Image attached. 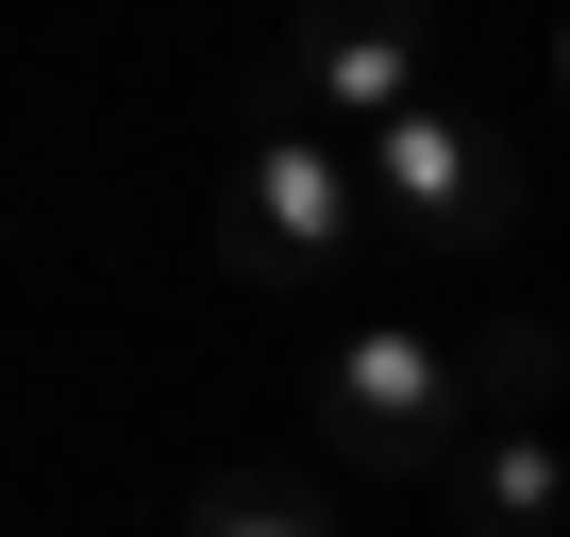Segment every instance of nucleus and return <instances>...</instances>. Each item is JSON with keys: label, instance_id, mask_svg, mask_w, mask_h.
<instances>
[{"label": "nucleus", "instance_id": "8", "mask_svg": "<svg viewBox=\"0 0 570 537\" xmlns=\"http://www.w3.org/2000/svg\"><path fill=\"white\" fill-rule=\"evenodd\" d=\"M553 85H570V18H553Z\"/></svg>", "mask_w": 570, "mask_h": 537}, {"label": "nucleus", "instance_id": "7", "mask_svg": "<svg viewBox=\"0 0 570 537\" xmlns=\"http://www.w3.org/2000/svg\"><path fill=\"white\" fill-rule=\"evenodd\" d=\"M453 353H470V437H487V420H537V403H553V370H570L537 320H470Z\"/></svg>", "mask_w": 570, "mask_h": 537}, {"label": "nucleus", "instance_id": "3", "mask_svg": "<svg viewBox=\"0 0 570 537\" xmlns=\"http://www.w3.org/2000/svg\"><path fill=\"white\" fill-rule=\"evenodd\" d=\"M320 437L353 470H453L470 453V353L420 336V320H353L320 353Z\"/></svg>", "mask_w": 570, "mask_h": 537}, {"label": "nucleus", "instance_id": "6", "mask_svg": "<svg viewBox=\"0 0 570 537\" xmlns=\"http://www.w3.org/2000/svg\"><path fill=\"white\" fill-rule=\"evenodd\" d=\"M185 537H353L320 470H202L185 487Z\"/></svg>", "mask_w": 570, "mask_h": 537}, {"label": "nucleus", "instance_id": "5", "mask_svg": "<svg viewBox=\"0 0 570 537\" xmlns=\"http://www.w3.org/2000/svg\"><path fill=\"white\" fill-rule=\"evenodd\" d=\"M436 487H453V537H570V453H553V420H487Z\"/></svg>", "mask_w": 570, "mask_h": 537}, {"label": "nucleus", "instance_id": "2", "mask_svg": "<svg viewBox=\"0 0 570 537\" xmlns=\"http://www.w3.org/2000/svg\"><path fill=\"white\" fill-rule=\"evenodd\" d=\"M370 235L420 252V268H487V252L520 235V152H503L487 118H453V101L386 118V135H370Z\"/></svg>", "mask_w": 570, "mask_h": 537}, {"label": "nucleus", "instance_id": "4", "mask_svg": "<svg viewBox=\"0 0 570 537\" xmlns=\"http://www.w3.org/2000/svg\"><path fill=\"white\" fill-rule=\"evenodd\" d=\"M436 101V35L420 18H303V35H285L268 51V101L252 118H303V135H386V118H420Z\"/></svg>", "mask_w": 570, "mask_h": 537}, {"label": "nucleus", "instance_id": "1", "mask_svg": "<svg viewBox=\"0 0 570 537\" xmlns=\"http://www.w3.org/2000/svg\"><path fill=\"white\" fill-rule=\"evenodd\" d=\"M353 235H370V152L353 135H303V118L235 135V168H218V268L320 286V268H353Z\"/></svg>", "mask_w": 570, "mask_h": 537}]
</instances>
